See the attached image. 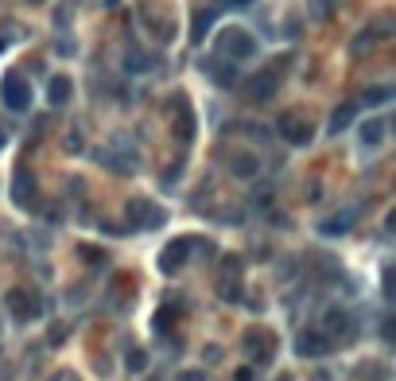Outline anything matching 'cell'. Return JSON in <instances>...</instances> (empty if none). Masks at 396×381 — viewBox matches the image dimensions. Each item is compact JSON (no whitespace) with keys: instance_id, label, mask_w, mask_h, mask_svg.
Segmentation results:
<instances>
[{"instance_id":"obj_1","label":"cell","mask_w":396,"mask_h":381,"mask_svg":"<svg viewBox=\"0 0 396 381\" xmlns=\"http://www.w3.org/2000/svg\"><path fill=\"white\" fill-rule=\"evenodd\" d=\"M218 51L226 55V59H233V62L253 59L257 55V35L241 32V27H226V32L218 35Z\"/></svg>"},{"instance_id":"obj_2","label":"cell","mask_w":396,"mask_h":381,"mask_svg":"<svg viewBox=\"0 0 396 381\" xmlns=\"http://www.w3.org/2000/svg\"><path fill=\"white\" fill-rule=\"evenodd\" d=\"M125 218L132 222L136 229H160L163 222H168V214H163L160 203H148V199H128Z\"/></svg>"},{"instance_id":"obj_3","label":"cell","mask_w":396,"mask_h":381,"mask_svg":"<svg viewBox=\"0 0 396 381\" xmlns=\"http://www.w3.org/2000/svg\"><path fill=\"white\" fill-rule=\"evenodd\" d=\"M276 133L284 136L287 145H295V148L311 145V121H307L303 113H295V109L280 113V121H276Z\"/></svg>"},{"instance_id":"obj_4","label":"cell","mask_w":396,"mask_h":381,"mask_svg":"<svg viewBox=\"0 0 396 381\" xmlns=\"http://www.w3.org/2000/svg\"><path fill=\"white\" fill-rule=\"evenodd\" d=\"M0 102H4V109H12V113H27L32 109V86H27L20 74H8L4 82H0Z\"/></svg>"},{"instance_id":"obj_5","label":"cell","mask_w":396,"mask_h":381,"mask_svg":"<svg viewBox=\"0 0 396 381\" xmlns=\"http://www.w3.org/2000/svg\"><path fill=\"white\" fill-rule=\"evenodd\" d=\"M168 117H171V133L179 136V140H194V113H191V102H186L183 93H175V102L168 105Z\"/></svg>"},{"instance_id":"obj_6","label":"cell","mask_w":396,"mask_h":381,"mask_svg":"<svg viewBox=\"0 0 396 381\" xmlns=\"http://www.w3.org/2000/svg\"><path fill=\"white\" fill-rule=\"evenodd\" d=\"M276 86H280V74H276V70H264V74L245 78V82H241V93L249 98V102H268L272 93H276Z\"/></svg>"},{"instance_id":"obj_7","label":"cell","mask_w":396,"mask_h":381,"mask_svg":"<svg viewBox=\"0 0 396 381\" xmlns=\"http://www.w3.org/2000/svg\"><path fill=\"white\" fill-rule=\"evenodd\" d=\"M191 246H194V237H175V241H168L163 253H160V269L168 272V276H175V272L186 265V249Z\"/></svg>"},{"instance_id":"obj_8","label":"cell","mask_w":396,"mask_h":381,"mask_svg":"<svg viewBox=\"0 0 396 381\" xmlns=\"http://www.w3.org/2000/svg\"><path fill=\"white\" fill-rule=\"evenodd\" d=\"M203 70H206V78H210L214 86H221V90H233V86L241 82V70H237L233 59H226V55H221V59H210Z\"/></svg>"},{"instance_id":"obj_9","label":"cell","mask_w":396,"mask_h":381,"mask_svg":"<svg viewBox=\"0 0 396 381\" xmlns=\"http://www.w3.org/2000/svg\"><path fill=\"white\" fill-rule=\"evenodd\" d=\"M12 199H16V206H39V187H35V175L32 171H16V179H12Z\"/></svg>"},{"instance_id":"obj_10","label":"cell","mask_w":396,"mask_h":381,"mask_svg":"<svg viewBox=\"0 0 396 381\" xmlns=\"http://www.w3.org/2000/svg\"><path fill=\"white\" fill-rule=\"evenodd\" d=\"M8 312L16 315V319H35L39 315V296L27 288H12L8 292Z\"/></svg>"},{"instance_id":"obj_11","label":"cell","mask_w":396,"mask_h":381,"mask_svg":"<svg viewBox=\"0 0 396 381\" xmlns=\"http://www.w3.org/2000/svg\"><path fill=\"white\" fill-rule=\"evenodd\" d=\"M295 350H299L303 358H322L330 350V339L322 335V330H303V335H299V342H295Z\"/></svg>"},{"instance_id":"obj_12","label":"cell","mask_w":396,"mask_h":381,"mask_svg":"<svg viewBox=\"0 0 396 381\" xmlns=\"http://www.w3.org/2000/svg\"><path fill=\"white\" fill-rule=\"evenodd\" d=\"M245 350L253 358H261V362H268V358L276 354V339L264 335V330H249V335H245Z\"/></svg>"},{"instance_id":"obj_13","label":"cell","mask_w":396,"mask_h":381,"mask_svg":"<svg viewBox=\"0 0 396 381\" xmlns=\"http://www.w3.org/2000/svg\"><path fill=\"white\" fill-rule=\"evenodd\" d=\"M385 136H388V121L385 117H373L362 125V145L365 148H381L385 145Z\"/></svg>"},{"instance_id":"obj_14","label":"cell","mask_w":396,"mask_h":381,"mask_svg":"<svg viewBox=\"0 0 396 381\" xmlns=\"http://www.w3.org/2000/svg\"><path fill=\"white\" fill-rule=\"evenodd\" d=\"M70 93H74V82H70L67 74H55L51 82H47V102L51 105H67Z\"/></svg>"},{"instance_id":"obj_15","label":"cell","mask_w":396,"mask_h":381,"mask_svg":"<svg viewBox=\"0 0 396 381\" xmlns=\"http://www.w3.org/2000/svg\"><path fill=\"white\" fill-rule=\"evenodd\" d=\"M385 32H388V24H385V20H381V24H373V27H365V32L354 39V55L369 51L373 43H381V39H385Z\"/></svg>"},{"instance_id":"obj_16","label":"cell","mask_w":396,"mask_h":381,"mask_svg":"<svg viewBox=\"0 0 396 381\" xmlns=\"http://www.w3.org/2000/svg\"><path fill=\"white\" fill-rule=\"evenodd\" d=\"M102 163L109 171H121V175H128V171H136V160H132V152H102Z\"/></svg>"},{"instance_id":"obj_17","label":"cell","mask_w":396,"mask_h":381,"mask_svg":"<svg viewBox=\"0 0 396 381\" xmlns=\"http://www.w3.org/2000/svg\"><path fill=\"white\" fill-rule=\"evenodd\" d=\"M354 117H357V105H338L330 113V133H346V128L354 125Z\"/></svg>"},{"instance_id":"obj_18","label":"cell","mask_w":396,"mask_h":381,"mask_svg":"<svg viewBox=\"0 0 396 381\" xmlns=\"http://www.w3.org/2000/svg\"><path fill=\"white\" fill-rule=\"evenodd\" d=\"M210 27H214V8H198V12H194V27H191V39H194V43H203Z\"/></svg>"},{"instance_id":"obj_19","label":"cell","mask_w":396,"mask_h":381,"mask_svg":"<svg viewBox=\"0 0 396 381\" xmlns=\"http://www.w3.org/2000/svg\"><path fill=\"white\" fill-rule=\"evenodd\" d=\"M229 171H233V175H241V179H253L257 171H261V163H257L253 156H245V152H237L233 160H229Z\"/></svg>"},{"instance_id":"obj_20","label":"cell","mask_w":396,"mask_h":381,"mask_svg":"<svg viewBox=\"0 0 396 381\" xmlns=\"http://www.w3.org/2000/svg\"><path fill=\"white\" fill-rule=\"evenodd\" d=\"M350 226H354V210H342L338 218H327V222H322V234L334 237V234H346Z\"/></svg>"},{"instance_id":"obj_21","label":"cell","mask_w":396,"mask_h":381,"mask_svg":"<svg viewBox=\"0 0 396 381\" xmlns=\"http://www.w3.org/2000/svg\"><path fill=\"white\" fill-rule=\"evenodd\" d=\"M327 330H330V335H350V315H346L342 307L327 312Z\"/></svg>"},{"instance_id":"obj_22","label":"cell","mask_w":396,"mask_h":381,"mask_svg":"<svg viewBox=\"0 0 396 381\" xmlns=\"http://www.w3.org/2000/svg\"><path fill=\"white\" fill-rule=\"evenodd\" d=\"M125 67L132 70V74H144V70H152V55H144V51H136L132 47V51L125 55Z\"/></svg>"},{"instance_id":"obj_23","label":"cell","mask_w":396,"mask_h":381,"mask_svg":"<svg viewBox=\"0 0 396 381\" xmlns=\"http://www.w3.org/2000/svg\"><path fill=\"white\" fill-rule=\"evenodd\" d=\"M144 27H152L156 39H163V43L171 39V24H168V20H160V16H152L148 8H144Z\"/></svg>"},{"instance_id":"obj_24","label":"cell","mask_w":396,"mask_h":381,"mask_svg":"<svg viewBox=\"0 0 396 381\" xmlns=\"http://www.w3.org/2000/svg\"><path fill=\"white\" fill-rule=\"evenodd\" d=\"M388 98H392V86H369V90L362 93L365 105H385Z\"/></svg>"},{"instance_id":"obj_25","label":"cell","mask_w":396,"mask_h":381,"mask_svg":"<svg viewBox=\"0 0 396 381\" xmlns=\"http://www.w3.org/2000/svg\"><path fill=\"white\" fill-rule=\"evenodd\" d=\"M144 366H148V358H144L140 350H132V354H128V370H144Z\"/></svg>"},{"instance_id":"obj_26","label":"cell","mask_w":396,"mask_h":381,"mask_svg":"<svg viewBox=\"0 0 396 381\" xmlns=\"http://www.w3.org/2000/svg\"><path fill=\"white\" fill-rule=\"evenodd\" d=\"M82 261H90V265H102L105 257H102V249H82Z\"/></svg>"},{"instance_id":"obj_27","label":"cell","mask_w":396,"mask_h":381,"mask_svg":"<svg viewBox=\"0 0 396 381\" xmlns=\"http://www.w3.org/2000/svg\"><path fill=\"white\" fill-rule=\"evenodd\" d=\"M179 381H206V373L203 370H186V373H179Z\"/></svg>"},{"instance_id":"obj_28","label":"cell","mask_w":396,"mask_h":381,"mask_svg":"<svg viewBox=\"0 0 396 381\" xmlns=\"http://www.w3.org/2000/svg\"><path fill=\"white\" fill-rule=\"evenodd\" d=\"M229 4H233V8H241V4H253V0H229Z\"/></svg>"},{"instance_id":"obj_29","label":"cell","mask_w":396,"mask_h":381,"mask_svg":"<svg viewBox=\"0 0 396 381\" xmlns=\"http://www.w3.org/2000/svg\"><path fill=\"white\" fill-rule=\"evenodd\" d=\"M0 148H4V128H0Z\"/></svg>"},{"instance_id":"obj_30","label":"cell","mask_w":396,"mask_h":381,"mask_svg":"<svg viewBox=\"0 0 396 381\" xmlns=\"http://www.w3.org/2000/svg\"><path fill=\"white\" fill-rule=\"evenodd\" d=\"M27 4H43V0H27Z\"/></svg>"}]
</instances>
